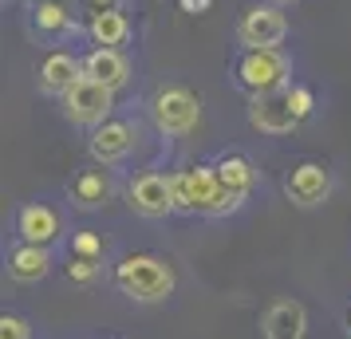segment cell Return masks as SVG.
<instances>
[{
	"label": "cell",
	"instance_id": "2",
	"mask_svg": "<svg viewBox=\"0 0 351 339\" xmlns=\"http://www.w3.org/2000/svg\"><path fill=\"white\" fill-rule=\"evenodd\" d=\"M174 268L150 253H130L114 264V288L134 304H162L166 296H174Z\"/></svg>",
	"mask_w": 351,
	"mask_h": 339
},
{
	"label": "cell",
	"instance_id": "3",
	"mask_svg": "<svg viewBox=\"0 0 351 339\" xmlns=\"http://www.w3.org/2000/svg\"><path fill=\"white\" fill-rule=\"evenodd\" d=\"M288 71H292V64H288V55H280V48H245L233 67V79L241 91L265 95V91L288 87Z\"/></svg>",
	"mask_w": 351,
	"mask_h": 339
},
{
	"label": "cell",
	"instance_id": "7",
	"mask_svg": "<svg viewBox=\"0 0 351 339\" xmlns=\"http://www.w3.org/2000/svg\"><path fill=\"white\" fill-rule=\"evenodd\" d=\"M288 36V20L276 4H256L237 24L241 48H280Z\"/></svg>",
	"mask_w": 351,
	"mask_h": 339
},
{
	"label": "cell",
	"instance_id": "22",
	"mask_svg": "<svg viewBox=\"0 0 351 339\" xmlns=\"http://www.w3.org/2000/svg\"><path fill=\"white\" fill-rule=\"evenodd\" d=\"M0 339H32V327L20 316H0Z\"/></svg>",
	"mask_w": 351,
	"mask_h": 339
},
{
	"label": "cell",
	"instance_id": "4",
	"mask_svg": "<svg viewBox=\"0 0 351 339\" xmlns=\"http://www.w3.org/2000/svg\"><path fill=\"white\" fill-rule=\"evenodd\" d=\"M150 114H154V127L162 134H174L178 138V134H190L202 123V99L193 91H186V87H166V91L154 95Z\"/></svg>",
	"mask_w": 351,
	"mask_h": 339
},
{
	"label": "cell",
	"instance_id": "27",
	"mask_svg": "<svg viewBox=\"0 0 351 339\" xmlns=\"http://www.w3.org/2000/svg\"><path fill=\"white\" fill-rule=\"evenodd\" d=\"M348 336H351V307H348Z\"/></svg>",
	"mask_w": 351,
	"mask_h": 339
},
{
	"label": "cell",
	"instance_id": "17",
	"mask_svg": "<svg viewBox=\"0 0 351 339\" xmlns=\"http://www.w3.org/2000/svg\"><path fill=\"white\" fill-rule=\"evenodd\" d=\"M217 178H221V186L229 190V194H237L241 201L253 194V181H256V174H253V166H249V158H241V154H225V158H217Z\"/></svg>",
	"mask_w": 351,
	"mask_h": 339
},
{
	"label": "cell",
	"instance_id": "10",
	"mask_svg": "<svg viewBox=\"0 0 351 339\" xmlns=\"http://www.w3.org/2000/svg\"><path fill=\"white\" fill-rule=\"evenodd\" d=\"M87 150H91V158H95L99 166H114V162H123L130 150H134V127L123 123V118H107L103 127L91 130Z\"/></svg>",
	"mask_w": 351,
	"mask_h": 339
},
{
	"label": "cell",
	"instance_id": "9",
	"mask_svg": "<svg viewBox=\"0 0 351 339\" xmlns=\"http://www.w3.org/2000/svg\"><path fill=\"white\" fill-rule=\"evenodd\" d=\"M285 194H288V201H296L300 210L324 205L328 194H332V174H328L319 162H300V166L285 178Z\"/></svg>",
	"mask_w": 351,
	"mask_h": 339
},
{
	"label": "cell",
	"instance_id": "19",
	"mask_svg": "<svg viewBox=\"0 0 351 339\" xmlns=\"http://www.w3.org/2000/svg\"><path fill=\"white\" fill-rule=\"evenodd\" d=\"M32 28L40 36H48V40H60V36L75 32V24H71V16H67L64 4H56V0H40L32 8Z\"/></svg>",
	"mask_w": 351,
	"mask_h": 339
},
{
	"label": "cell",
	"instance_id": "13",
	"mask_svg": "<svg viewBox=\"0 0 351 339\" xmlns=\"http://www.w3.org/2000/svg\"><path fill=\"white\" fill-rule=\"evenodd\" d=\"M83 75L103 83V87H111V91H119L130 79V64L119 48H95L83 55Z\"/></svg>",
	"mask_w": 351,
	"mask_h": 339
},
{
	"label": "cell",
	"instance_id": "21",
	"mask_svg": "<svg viewBox=\"0 0 351 339\" xmlns=\"http://www.w3.org/2000/svg\"><path fill=\"white\" fill-rule=\"evenodd\" d=\"M71 257H103V241H99L95 233H75L71 237Z\"/></svg>",
	"mask_w": 351,
	"mask_h": 339
},
{
	"label": "cell",
	"instance_id": "20",
	"mask_svg": "<svg viewBox=\"0 0 351 339\" xmlns=\"http://www.w3.org/2000/svg\"><path fill=\"white\" fill-rule=\"evenodd\" d=\"M99 276V260L95 257H71L67 260V280H75V284H91Z\"/></svg>",
	"mask_w": 351,
	"mask_h": 339
},
{
	"label": "cell",
	"instance_id": "14",
	"mask_svg": "<svg viewBox=\"0 0 351 339\" xmlns=\"http://www.w3.org/2000/svg\"><path fill=\"white\" fill-rule=\"evenodd\" d=\"M16 233H20V241H28V244H51L60 237V213L51 205H44V201L24 205L16 217Z\"/></svg>",
	"mask_w": 351,
	"mask_h": 339
},
{
	"label": "cell",
	"instance_id": "26",
	"mask_svg": "<svg viewBox=\"0 0 351 339\" xmlns=\"http://www.w3.org/2000/svg\"><path fill=\"white\" fill-rule=\"evenodd\" d=\"M269 4H276V8H280V4H296V0H269Z\"/></svg>",
	"mask_w": 351,
	"mask_h": 339
},
{
	"label": "cell",
	"instance_id": "24",
	"mask_svg": "<svg viewBox=\"0 0 351 339\" xmlns=\"http://www.w3.org/2000/svg\"><path fill=\"white\" fill-rule=\"evenodd\" d=\"M178 4H182V12L197 16V12H209V4H213V0H178Z\"/></svg>",
	"mask_w": 351,
	"mask_h": 339
},
{
	"label": "cell",
	"instance_id": "11",
	"mask_svg": "<svg viewBox=\"0 0 351 339\" xmlns=\"http://www.w3.org/2000/svg\"><path fill=\"white\" fill-rule=\"evenodd\" d=\"M261 331H265V339H304L308 336V312L300 300H276L265 307Z\"/></svg>",
	"mask_w": 351,
	"mask_h": 339
},
{
	"label": "cell",
	"instance_id": "1",
	"mask_svg": "<svg viewBox=\"0 0 351 339\" xmlns=\"http://www.w3.org/2000/svg\"><path fill=\"white\" fill-rule=\"evenodd\" d=\"M170 181H174V205L182 213L221 217V213H233L241 205V197L225 190L213 166H190V170H178V174H170Z\"/></svg>",
	"mask_w": 351,
	"mask_h": 339
},
{
	"label": "cell",
	"instance_id": "18",
	"mask_svg": "<svg viewBox=\"0 0 351 339\" xmlns=\"http://www.w3.org/2000/svg\"><path fill=\"white\" fill-rule=\"evenodd\" d=\"M87 32H91V40H95L99 48H119L127 40L130 24L119 8H99L95 16H91V24H87Z\"/></svg>",
	"mask_w": 351,
	"mask_h": 339
},
{
	"label": "cell",
	"instance_id": "23",
	"mask_svg": "<svg viewBox=\"0 0 351 339\" xmlns=\"http://www.w3.org/2000/svg\"><path fill=\"white\" fill-rule=\"evenodd\" d=\"M292 103H296V114H300V118H308L312 107H316V99H312L308 87H292Z\"/></svg>",
	"mask_w": 351,
	"mask_h": 339
},
{
	"label": "cell",
	"instance_id": "6",
	"mask_svg": "<svg viewBox=\"0 0 351 339\" xmlns=\"http://www.w3.org/2000/svg\"><path fill=\"white\" fill-rule=\"evenodd\" d=\"M111 107H114V91L95 79H87V75L64 95V114L75 127H103Z\"/></svg>",
	"mask_w": 351,
	"mask_h": 339
},
{
	"label": "cell",
	"instance_id": "15",
	"mask_svg": "<svg viewBox=\"0 0 351 339\" xmlns=\"http://www.w3.org/2000/svg\"><path fill=\"white\" fill-rule=\"evenodd\" d=\"M48 244H20V249H12L8 253V276L16 280V284H36V280H44L48 276Z\"/></svg>",
	"mask_w": 351,
	"mask_h": 339
},
{
	"label": "cell",
	"instance_id": "8",
	"mask_svg": "<svg viewBox=\"0 0 351 339\" xmlns=\"http://www.w3.org/2000/svg\"><path fill=\"white\" fill-rule=\"evenodd\" d=\"M127 201L130 210L138 213V217H166V213H174V181L170 174H138V178L130 181L127 190Z\"/></svg>",
	"mask_w": 351,
	"mask_h": 339
},
{
	"label": "cell",
	"instance_id": "16",
	"mask_svg": "<svg viewBox=\"0 0 351 339\" xmlns=\"http://www.w3.org/2000/svg\"><path fill=\"white\" fill-rule=\"evenodd\" d=\"M67 194L71 201L80 205V210H99V205H107V197H111V181L103 170H80L71 186H67Z\"/></svg>",
	"mask_w": 351,
	"mask_h": 339
},
{
	"label": "cell",
	"instance_id": "5",
	"mask_svg": "<svg viewBox=\"0 0 351 339\" xmlns=\"http://www.w3.org/2000/svg\"><path fill=\"white\" fill-rule=\"evenodd\" d=\"M249 123L261 134H292L304 123L300 114H296V103H292V87L249 95Z\"/></svg>",
	"mask_w": 351,
	"mask_h": 339
},
{
	"label": "cell",
	"instance_id": "12",
	"mask_svg": "<svg viewBox=\"0 0 351 339\" xmlns=\"http://www.w3.org/2000/svg\"><path fill=\"white\" fill-rule=\"evenodd\" d=\"M80 79H83V60H75L71 51H51L48 60L40 64V75H36V83H40L44 95H60V99H64Z\"/></svg>",
	"mask_w": 351,
	"mask_h": 339
},
{
	"label": "cell",
	"instance_id": "25",
	"mask_svg": "<svg viewBox=\"0 0 351 339\" xmlns=\"http://www.w3.org/2000/svg\"><path fill=\"white\" fill-rule=\"evenodd\" d=\"M87 4H95V8H111L114 0H87Z\"/></svg>",
	"mask_w": 351,
	"mask_h": 339
}]
</instances>
